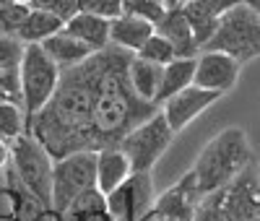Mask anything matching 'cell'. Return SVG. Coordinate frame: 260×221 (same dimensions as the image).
<instances>
[{
  "mask_svg": "<svg viewBox=\"0 0 260 221\" xmlns=\"http://www.w3.org/2000/svg\"><path fill=\"white\" fill-rule=\"evenodd\" d=\"M96 78H99V57L94 52L73 68L60 71L55 94L31 117L26 133L45 146V151L55 162L73 151H89Z\"/></svg>",
  "mask_w": 260,
  "mask_h": 221,
  "instance_id": "obj_1",
  "label": "cell"
},
{
  "mask_svg": "<svg viewBox=\"0 0 260 221\" xmlns=\"http://www.w3.org/2000/svg\"><path fill=\"white\" fill-rule=\"evenodd\" d=\"M250 164H252V151H250L245 130L226 128L201 151L198 162L190 169V177L203 198L213 190L224 187L226 182H232Z\"/></svg>",
  "mask_w": 260,
  "mask_h": 221,
  "instance_id": "obj_2",
  "label": "cell"
},
{
  "mask_svg": "<svg viewBox=\"0 0 260 221\" xmlns=\"http://www.w3.org/2000/svg\"><path fill=\"white\" fill-rule=\"evenodd\" d=\"M257 208L260 187L255 182V164H250L224 187L203 195L192 221H252Z\"/></svg>",
  "mask_w": 260,
  "mask_h": 221,
  "instance_id": "obj_3",
  "label": "cell"
},
{
  "mask_svg": "<svg viewBox=\"0 0 260 221\" xmlns=\"http://www.w3.org/2000/svg\"><path fill=\"white\" fill-rule=\"evenodd\" d=\"M201 52H224L237 62H245L260 55V16L240 3L229 8L219 24H216L211 39L201 47Z\"/></svg>",
  "mask_w": 260,
  "mask_h": 221,
  "instance_id": "obj_4",
  "label": "cell"
},
{
  "mask_svg": "<svg viewBox=\"0 0 260 221\" xmlns=\"http://www.w3.org/2000/svg\"><path fill=\"white\" fill-rule=\"evenodd\" d=\"M52 164L55 159L29 133L11 143V172L47 211H52Z\"/></svg>",
  "mask_w": 260,
  "mask_h": 221,
  "instance_id": "obj_5",
  "label": "cell"
},
{
  "mask_svg": "<svg viewBox=\"0 0 260 221\" xmlns=\"http://www.w3.org/2000/svg\"><path fill=\"white\" fill-rule=\"evenodd\" d=\"M60 81V68L47 57L42 44H26L24 57L18 65V83H21V109L26 117V128L31 117L50 102Z\"/></svg>",
  "mask_w": 260,
  "mask_h": 221,
  "instance_id": "obj_6",
  "label": "cell"
},
{
  "mask_svg": "<svg viewBox=\"0 0 260 221\" xmlns=\"http://www.w3.org/2000/svg\"><path fill=\"white\" fill-rule=\"evenodd\" d=\"M96 187V151H73L52 164V216L60 218L86 190Z\"/></svg>",
  "mask_w": 260,
  "mask_h": 221,
  "instance_id": "obj_7",
  "label": "cell"
},
{
  "mask_svg": "<svg viewBox=\"0 0 260 221\" xmlns=\"http://www.w3.org/2000/svg\"><path fill=\"white\" fill-rule=\"evenodd\" d=\"M172 138H175V133L167 125L164 115L156 112V115H151L148 120H143L141 125H136L130 130L117 143V148L127 156L133 172H151V167H154L161 159V153L169 148Z\"/></svg>",
  "mask_w": 260,
  "mask_h": 221,
  "instance_id": "obj_8",
  "label": "cell"
},
{
  "mask_svg": "<svg viewBox=\"0 0 260 221\" xmlns=\"http://www.w3.org/2000/svg\"><path fill=\"white\" fill-rule=\"evenodd\" d=\"M151 201H154L151 174L133 172L115 193L107 195V211L112 221H138V216L151 208Z\"/></svg>",
  "mask_w": 260,
  "mask_h": 221,
  "instance_id": "obj_9",
  "label": "cell"
},
{
  "mask_svg": "<svg viewBox=\"0 0 260 221\" xmlns=\"http://www.w3.org/2000/svg\"><path fill=\"white\" fill-rule=\"evenodd\" d=\"M198 203H201V193L187 172L177 185H172L156 198V203L146 211V216L156 221H192Z\"/></svg>",
  "mask_w": 260,
  "mask_h": 221,
  "instance_id": "obj_10",
  "label": "cell"
},
{
  "mask_svg": "<svg viewBox=\"0 0 260 221\" xmlns=\"http://www.w3.org/2000/svg\"><path fill=\"white\" fill-rule=\"evenodd\" d=\"M221 94H216V91H208V88H198V86H187L185 91L175 94V97H169L161 107H159V112L164 115L167 125L172 128V133H180L185 130L195 117H198L201 112H206V109L219 99Z\"/></svg>",
  "mask_w": 260,
  "mask_h": 221,
  "instance_id": "obj_11",
  "label": "cell"
},
{
  "mask_svg": "<svg viewBox=\"0 0 260 221\" xmlns=\"http://www.w3.org/2000/svg\"><path fill=\"white\" fill-rule=\"evenodd\" d=\"M240 65L234 57L224 52H198L195 57V73H192V86L208 88V91L224 94L234 86L240 76Z\"/></svg>",
  "mask_w": 260,
  "mask_h": 221,
  "instance_id": "obj_12",
  "label": "cell"
},
{
  "mask_svg": "<svg viewBox=\"0 0 260 221\" xmlns=\"http://www.w3.org/2000/svg\"><path fill=\"white\" fill-rule=\"evenodd\" d=\"M240 3H245V0H190V3L182 8V13H185L187 24L192 29V37H195V42H198V47H203V44L211 39L219 18L229 8L240 6Z\"/></svg>",
  "mask_w": 260,
  "mask_h": 221,
  "instance_id": "obj_13",
  "label": "cell"
},
{
  "mask_svg": "<svg viewBox=\"0 0 260 221\" xmlns=\"http://www.w3.org/2000/svg\"><path fill=\"white\" fill-rule=\"evenodd\" d=\"M154 31L169 42V47L175 50V57H198L201 47L192 37V29L187 24V18L182 13V8H172L164 11V16L154 24Z\"/></svg>",
  "mask_w": 260,
  "mask_h": 221,
  "instance_id": "obj_14",
  "label": "cell"
},
{
  "mask_svg": "<svg viewBox=\"0 0 260 221\" xmlns=\"http://www.w3.org/2000/svg\"><path fill=\"white\" fill-rule=\"evenodd\" d=\"M130 174H133L130 162L117 146L96 151V190L104 198L110 193H115Z\"/></svg>",
  "mask_w": 260,
  "mask_h": 221,
  "instance_id": "obj_15",
  "label": "cell"
},
{
  "mask_svg": "<svg viewBox=\"0 0 260 221\" xmlns=\"http://www.w3.org/2000/svg\"><path fill=\"white\" fill-rule=\"evenodd\" d=\"M154 34V24L146 18H138V16H127V13H120L117 18L110 21V44L125 50V52H138L146 39Z\"/></svg>",
  "mask_w": 260,
  "mask_h": 221,
  "instance_id": "obj_16",
  "label": "cell"
},
{
  "mask_svg": "<svg viewBox=\"0 0 260 221\" xmlns=\"http://www.w3.org/2000/svg\"><path fill=\"white\" fill-rule=\"evenodd\" d=\"M65 31L73 34L78 42H83L91 52H99L110 47V21L99 18L94 13H76L73 18L65 21Z\"/></svg>",
  "mask_w": 260,
  "mask_h": 221,
  "instance_id": "obj_17",
  "label": "cell"
},
{
  "mask_svg": "<svg viewBox=\"0 0 260 221\" xmlns=\"http://www.w3.org/2000/svg\"><path fill=\"white\" fill-rule=\"evenodd\" d=\"M42 50L47 52V57L57 65L60 71H68V68H73V65L83 62L89 55H94L83 42H78L73 34L65 31V26H62V31H57V34H52V37H47L45 42H42Z\"/></svg>",
  "mask_w": 260,
  "mask_h": 221,
  "instance_id": "obj_18",
  "label": "cell"
},
{
  "mask_svg": "<svg viewBox=\"0 0 260 221\" xmlns=\"http://www.w3.org/2000/svg\"><path fill=\"white\" fill-rule=\"evenodd\" d=\"M127 81H130V88L136 91V97L156 104L159 83H161V65H154V62L133 55L127 62Z\"/></svg>",
  "mask_w": 260,
  "mask_h": 221,
  "instance_id": "obj_19",
  "label": "cell"
},
{
  "mask_svg": "<svg viewBox=\"0 0 260 221\" xmlns=\"http://www.w3.org/2000/svg\"><path fill=\"white\" fill-rule=\"evenodd\" d=\"M192 73H195V57H175L172 62L161 65V83H159L156 104L161 107L169 97L192 86Z\"/></svg>",
  "mask_w": 260,
  "mask_h": 221,
  "instance_id": "obj_20",
  "label": "cell"
},
{
  "mask_svg": "<svg viewBox=\"0 0 260 221\" xmlns=\"http://www.w3.org/2000/svg\"><path fill=\"white\" fill-rule=\"evenodd\" d=\"M57 221H112V216L107 211V198L96 187H91L78 195Z\"/></svg>",
  "mask_w": 260,
  "mask_h": 221,
  "instance_id": "obj_21",
  "label": "cell"
},
{
  "mask_svg": "<svg viewBox=\"0 0 260 221\" xmlns=\"http://www.w3.org/2000/svg\"><path fill=\"white\" fill-rule=\"evenodd\" d=\"M62 26H65L62 18H57V16H52V13H47V11L29 8L26 21H24V24H21V29H18V39L24 42V44H42L47 37L62 31Z\"/></svg>",
  "mask_w": 260,
  "mask_h": 221,
  "instance_id": "obj_22",
  "label": "cell"
},
{
  "mask_svg": "<svg viewBox=\"0 0 260 221\" xmlns=\"http://www.w3.org/2000/svg\"><path fill=\"white\" fill-rule=\"evenodd\" d=\"M24 133H26V117H24L21 104L0 102V141L13 143Z\"/></svg>",
  "mask_w": 260,
  "mask_h": 221,
  "instance_id": "obj_23",
  "label": "cell"
},
{
  "mask_svg": "<svg viewBox=\"0 0 260 221\" xmlns=\"http://www.w3.org/2000/svg\"><path fill=\"white\" fill-rule=\"evenodd\" d=\"M26 16H29L26 3L0 6V37H18V29L26 21Z\"/></svg>",
  "mask_w": 260,
  "mask_h": 221,
  "instance_id": "obj_24",
  "label": "cell"
},
{
  "mask_svg": "<svg viewBox=\"0 0 260 221\" xmlns=\"http://www.w3.org/2000/svg\"><path fill=\"white\" fill-rule=\"evenodd\" d=\"M136 55L143 57V60H148V62H154V65H167V62L175 60V50H172L169 42L161 39L156 31L146 39V44H143V47H141Z\"/></svg>",
  "mask_w": 260,
  "mask_h": 221,
  "instance_id": "obj_25",
  "label": "cell"
},
{
  "mask_svg": "<svg viewBox=\"0 0 260 221\" xmlns=\"http://www.w3.org/2000/svg\"><path fill=\"white\" fill-rule=\"evenodd\" d=\"M26 44L18 37H0V71H18Z\"/></svg>",
  "mask_w": 260,
  "mask_h": 221,
  "instance_id": "obj_26",
  "label": "cell"
},
{
  "mask_svg": "<svg viewBox=\"0 0 260 221\" xmlns=\"http://www.w3.org/2000/svg\"><path fill=\"white\" fill-rule=\"evenodd\" d=\"M164 6L159 0H122V13L127 16H138V18H146L151 24H156V21L164 16Z\"/></svg>",
  "mask_w": 260,
  "mask_h": 221,
  "instance_id": "obj_27",
  "label": "cell"
},
{
  "mask_svg": "<svg viewBox=\"0 0 260 221\" xmlns=\"http://www.w3.org/2000/svg\"><path fill=\"white\" fill-rule=\"evenodd\" d=\"M26 6L37 8V11H47L62 21H68L78 13V0H29Z\"/></svg>",
  "mask_w": 260,
  "mask_h": 221,
  "instance_id": "obj_28",
  "label": "cell"
},
{
  "mask_svg": "<svg viewBox=\"0 0 260 221\" xmlns=\"http://www.w3.org/2000/svg\"><path fill=\"white\" fill-rule=\"evenodd\" d=\"M78 11L112 21L122 13V0H78Z\"/></svg>",
  "mask_w": 260,
  "mask_h": 221,
  "instance_id": "obj_29",
  "label": "cell"
},
{
  "mask_svg": "<svg viewBox=\"0 0 260 221\" xmlns=\"http://www.w3.org/2000/svg\"><path fill=\"white\" fill-rule=\"evenodd\" d=\"M0 102H13V104H21L18 71H0Z\"/></svg>",
  "mask_w": 260,
  "mask_h": 221,
  "instance_id": "obj_30",
  "label": "cell"
},
{
  "mask_svg": "<svg viewBox=\"0 0 260 221\" xmlns=\"http://www.w3.org/2000/svg\"><path fill=\"white\" fill-rule=\"evenodd\" d=\"M8 164H11V143L0 141V172H3Z\"/></svg>",
  "mask_w": 260,
  "mask_h": 221,
  "instance_id": "obj_31",
  "label": "cell"
},
{
  "mask_svg": "<svg viewBox=\"0 0 260 221\" xmlns=\"http://www.w3.org/2000/svg\"><path fill=\"white\" fill-rule=\"evenodd\" d=\"M190 3V0H161V6L167 8V11H172V8H185Z\"/></svg>",
  "mask_w": 260,
  "mask_h": 221,
  "instance_id": "obj_32",
  "label": "cell"
},
{
  "mask_svg": "<svg viewBox=\"0 0 260 221\" xmlns=\"http://www.w3.org/2000/svg\"><path fill=\"white\" fill-rule=\"evenodd\" d=\"M245 6H250V8L260 16V0H245Z\"/></svg>",
  "mask_w": 260,
  "mask_h": 221,
  "instance_id": "obj_33",
  "label": "cell"
},
{
  "mask_svg": "<svg viewBox=\"0 0 260 221\" xmlns=\"http://www.w3.org/2000/svg\"><path fill=\"white\" fill-rule=\"evenodd\" d=\"M255 182H257V187H260V164H255Z\"/></svg>",
  "mask_w": 260,
  "mask_h": 221,
  "instance_id": "obj_34",
  "label": "cell"
},
{
  "mask_svg": "<svg viewBox=\"0 0 260 221\" xmlns=\"http://www.w3.org/2000/svg\"><path fill=\"white\" fill-rule=\"evenodd\" d=\"M138 221H156V218H151V216H146V213H143V216H141Z\"/></svg>",
  "mask_w": 260,
  "mask_h": 221,
  "instance_id": "obj_35",
  "label": "cell"
},
{
  "mask_svg": "<svg viewBox=\"0 0 260 221\" xmlns=\"http://www.w3.org/2000/svg\"><path fill=\"white\" fill-rule=\"evenodd\" d=\"M8 3H18V0H0V6H8Z\"/></svg>",
  "mask_w": 260,
  "mask_h": 221,
  "instance_id": "obj_36",
  "label": "cell"
},
{
  "mask_svg": "<svg viewBox=\"0 0 260 221\" xmlns=\"http://www.w3.org/2000/svg\"><path fill=\"white\" fill-rule=\"evenodd\" d=\"M252 221H260V208H257V213L252 216Z\"/></svg>",
  "mask_w": 260,
  "mask_h": 221,
  "instance_id": "obj_37",
  "label": "cell"
},
{
  "mask_svg": "<svg viewBox=\"0 0 260 221\" xmlns=\"http://www.w3.org/2000/svg\"><path fill=\"white\" fill-rule=\"evenodd\" d=\"M18 3H29V0H18Z\"/></svg>",
  "mask_w": 260,
  "mask_h": 221,
  "instance_id": "obj_38",
  "label": "cell"
},
{
  "mask_svg": "<svg viewBox=\"0 0 260 221\" xmlns=\"http://www.w3.org/2000/svg\"><path fill=\"white\" fill-rule=\"evenodd\" d=\"M159 3H161V0H159Z\"/></svg>",
  "mask_w": 260,
  "mask_h": 221,
  "instance_id": "obj_39",
  "label": "cell"
}]
</instances>
